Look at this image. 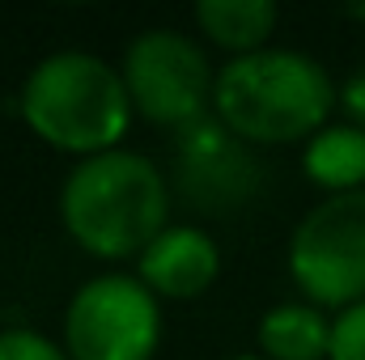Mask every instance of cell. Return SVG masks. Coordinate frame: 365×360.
Segmentation results:
<instances>
[{
    "mask_svg": "<svg viewBox=\"0 0 365 360\" xmlns=\"http://www.w3.org/2000/svg\"><path fill=\"white\" fill-rule=\"evenodd\" d=\"M17 115L47 149L86 162L119 149L136 110L115 64L93 51H51L26 73Z\"/></svg>",
    "mask_w": 365,
    "mask_h": 360,
    "instance_id": "3",
    "label": "cell"
},
{
    "mask_svg": "<svg viewBox=\"0 0 365 360\" xmlns=\"http://www.w3.org/2000/svg\"><path fill=\"white\" fill-rule=\"evenodd\" d=\"M349 17L353 21H365V4H349Z\"/></svg>",
    "mask_w": 365,
    "mask_h": 360,
    "instance_id": "14",
    "label": "cell"
},
{
    "mask_svg": "<svg viewBox=\"0 0 365 360\" xmlns=\"http://www.w3.org/2000/svg\"><path fill=\"white\" fill-rule=\"evenodd\" d=\"M336 106L344 110V119H349L353 127H361V132H365V68H357V73L340 85Z\"/></svg>",
    "mask_w": 365,
    "mask_h": 360,
    "instance_id": "13",
    "label": "cell"
},
{
    "mask_svg": "<svg viewBox=\"0 0 365 360\" xmlns=\"http://www.w3.org/2000/svg\"><path fill=\"white\" fill-rule=\"evenodd\" d=\"M225 360H264V356H225Z\"/></svg>",
    "mask_w": 365,
    "mask_h": 360,
    "instance_id": "15",
    "label": "cell"
},
{
    "mask_svg": "<svg viewBox=\"0 0 365 360\" xmlns=\"http://www.w3.org/2000/svg\"><path fill=\"white\" fill-rule=\"evenodd\" d=\"M340 90L327 68L293 47H264L217 68L212 115L247 144H297L327 127Z\"/></svg>",
    "mask_w": 365,
    "mask_h": 360,
    "instance_id": "1",
    "label": "cell"
},
{
    "mask_svg": "<svg viewBox=\"0 0 365 360\" xmlns=\"http://www.w3.org/2000/svg\"><path fill=\"white\" fill-rule=\"evenodd\" d=\"M136 275L158 301H195L221 275L217 238H208L200 225H166L136 259Z\"/></svg>",
    "mask_w": 365,
    "mask_h": 360,
    "instance_id": "7",
    "label": "cell"
},
{
    "mask_svg": "<svg viewBox=\"0 0 365 360\" xmlns=\"http://www.w3.org/2000/svg\"><path fill=\"white\" fill-rule=\"evenodd\" d=\"M60 221L93 259H140L170 225V186L145 153L110 149L68 170L60 186Z\"/></svg>",
    "mask_w": 365,
    "mask_h": 360,
    "instance_id": "2",
    "label": "cell"
},
{
    "mask_svg": "<svg viewBox=\"0 0 365 360\" xmlns=\"http://www.w3.org/2000/svg\"><path fill=\"white\" fill-rule=\"evenodd\" d=\"M289 275L310 305L349 309L365 301V191L327 195L289 238Z\"/></svg>",
    "mask_w": 365,
    "mask_h": 360,
    "instance_id": "5",
    "label": "cell"
},
{
    "mask_svg": "<svg viewBox=\"0 0 365 360\" xmlns=\"http://www.w3.org/2000/svg\"><path fill=\"white\" fill-rule=\"evenodd\" d=\"M0 360H73L64 344L47 339L34 327H4L0 331Z\"/></svg>",
    "mask_w": 365,
    "mask_h": 360,
    "instance_id": "11",
    "label": "cell"
},
{
    "mask_svg": "<svg viewBox=\"0 0 365 360\" xmlns=\"http://www.w3.org/2000/svg\"><path fill=\"white\" fill-rule=\"evenodd\" d=\"M302 170L327 195L365 191V132L353 123H327L302 149Z\"/></svg>",
    "mask_w": 365,
    "mask_h": 360,
    "instance_id": "10",
    "label": "cell"
},
{
    "mask_svg": "<svg viewBox=\"0 0 365 360\" xmlns=\"http://www.w3.org/2000/svg\"><path fill=\"white\" fill-rule=\"evenodd\" d=\"M327 360H365V301L331 318V352Z\"/></svg>",
    "mask_w": 365,
    "mask_h": 360,
    "instance_id": "12",
    "label": "cell"
},
{
    "mask_svg": "<svg viewBox=\"0 0 365 360\" xmlns=\"http://www.w3.org/2000/svg\"><path fill=\"white\" fill-rule=\"evenodd\" d=\"M255 339L264 360H327L331 318L310 301H284L259 318Z\"/></svg>",
    "mask_w": 365,
    "mask_h": 360,
    "instance_id": "9",
    "label": "cell"
},
{
    "mask_svg": "<svg viewBox=\"0 0 365 360\" xmlns=\"http://www.w3.org/2000/svg\"><path fill=\"white\" fill-rule=\"evenodd\" d=\"M162 344V305L128 271L86 280L64 309V352L73 360H153Z\"/></svg>",
    "mask_w": 365,
    "mask_h": 360,
    "instance_id": "6",
    "label": "cell"
},
{
    "mask_svg": "<svg viewBox=\"0 0 365 360\" xmlns=\"http://www.w3.org/2000/svg\"><path fill=\"white\" fill-rule=\"evenodd\" d=\"M119 77L128 85L132 110L153 127H179L191 132L204 123V110H212L217 68L208 51L170 26L145 30L128 43Z\"/></svg>",
    "mask_w": 365,
    "mask_h": 360,
    "instance_id": "4",
    "label": "cell"
},
{
    "mask_svg": "<svg viewBox=\"0 0 365 360\" xmlns=\"http://www.w3.org/2000/svg\"><path fill=\"white\" fill-rule=\"evenodd\" d=\"M191 17L212 47L238 60V55H255L268 47L276 21H280V9L272 0H200Z\"/></svg>",
    "mask_w": 365,
    "mask_h": 360,
    "instance_id": "8",
    "label": "cell"
}]
</instances>
